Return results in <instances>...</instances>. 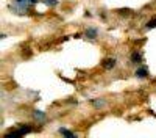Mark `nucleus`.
<instances>
[{"mask_svg":"<svg viewBox=\"0 0 156 138\" xmlns=\"http://www.w3.org/2000/svg\"><path fill=\"white\" fill-rule=\"evenodd\" d=\"M115 63H117L115 58H106V60H103V68L105 69H112V68H115Z\"/></svg>","mask_w":156,"mask_h":138,"instance_id":"f257e3e1","label":"nucleus"},{"mask_svg":"<svg viewBox=\"0 0 156 138\" xmlns=\"http://www.w3.org/2000/svg\"><path fill=\"white\" fill-rule=\"evenodd\" d=\"M147 75H148V71H147V68H145V66L137 68V71H136V77H139V79H145Z\"/></svg>","mask_w":156,"mask_h":138,"instance_id":"f03ea898","label":"nucleus"},{"mask_svg":"<svg viewBox=\"0 0 156 138\" xmlns=\"http://www.w3.org/2000/svg\"><path fill=\"white\" fill-rule=\"evenodd\" d=\"M17 130H19V132H20L22 135H27V133L33 132V127H30V125H27V124H20Z\"/></svg>","mask_w":156,"mask_h":138,"instance_id":"7ed1b4c3","label":"nucleus"},{"mask_svg":"<svg viewBox=\"0 0 156 138\" xmlns=\"http://www.w3.org/2000/svg\"><path fill=\"white\" fill-rule=\"evenodd\" d=\"M84 35L87 36V38H90V39H95L97 38V28H86V32H84Z\"/></svg>","mask_w":156,"mask_h":138,"instance_id":"20e7f679","label":"nucleus"},{"mask_svg":"<svg viewBox=\"0 0 156 138\" xmlns=\"http://www.w3.org/2000/svg\"><path fill=\"white\" fill-rule=\"evenodd\" d=\"M33 116H34L36 121H44L45 119V113L44 111H39V110H34L33 111Z\"/></svg>","mask_w":156,"mask_h":138,"instance_id":"39448f33","label":"nucleus"},{"mask_svg":"<svg viewBox=\"0 0 156 138\" xmlns=\"http://www.w3.org/2000/svg\"><path fill=\"white\" fill-rule=\"evenodd\" d=\"M131 61L136 63V65L142 63V55H140V52H133V54H131Z\"/></svg>","mask_w":156,"mask_h":138,"instance_id":"423d86ee","label":"nucleus"},{"mask_svg":"<svg viewBox=\"0 0 156 138\" xmlns=\"http://www.w3.org/2000/svg\"><path fill=\"white\" fill-rule=\"evenodd\" d=\"M59 133H61V135H64V136H70V138H75V136H76L73 132H70V130H67V129H64V127H61V129H59Z\"/></svg>","mask_w":156,"mask_h":138,"instance_id":"0eeeda50","label":"nucleus"},{"mask_svg":"<svg viewBox=\"0 0 156 138\" xmlns=\"http://www.w3.org/2000/svg\"><path fill=\"white\" fill-rule=\"evenodd\" d=\"M22 136V133L19 132V130H14V132H8V133H5V138H20Z\"/></svg>","mask_w":156,"mask_h":138,"instance_id":"6e6552de","label":"nucleus"},{"mask_svg":"<svg viewBox=\"0 0 156 138\" xmlns=\"http://www.w3.org/2000/svg\"><path fill=\"white\" fill-rule=\"evenodd\" d=\"M92 105H94L95 108H101L103 105H105V100H101V99H95V100H92Z\"/></svg>","mask_w":156,"mask_h":138,"instance_id":"1a4fd4ad","label":"nucleus"},{"mask_svg":"<svg viewBox=\"0 0 156 138\" xmlns=\"http://www.w3.org/2000/svg\"><path fill=\"white\" fill-rule=\"evenodd\" d=\"M42 2H44L47 6H56V5H58V0H42Z\"/></svg>","mask_w":156,"mask_h":138,"instance_id":"9d476101","label":"nucleus"},{"mask_svg":"<svg viewBox=\"0 0 156 138\" xmlns=\"http://www.w3.org/2000/svg\"><path fill=\"white\" fill-rule=\"evenodd\" d=\"M154 27H156V17L147 22V28H154Z\"/></svg>","mask_w":156,"mask_h":138,"instance_id":"9b49d317","label":"nucleus"},{"mask_svg":"<svg viewBox=\"0 0 156 138\" xmlns=\"http://www.w3.org/2000/svg\"><path fill=\"white\" fill-rule=\"evenodd\" d=\"M119 13H122V14H129V13H131V9H126V8H123V9H119Z\"/></svg>","mask_w":156,"mask_h":138,"instance_id":"f8f14e48","label":"nucleus"}]
</instances>
